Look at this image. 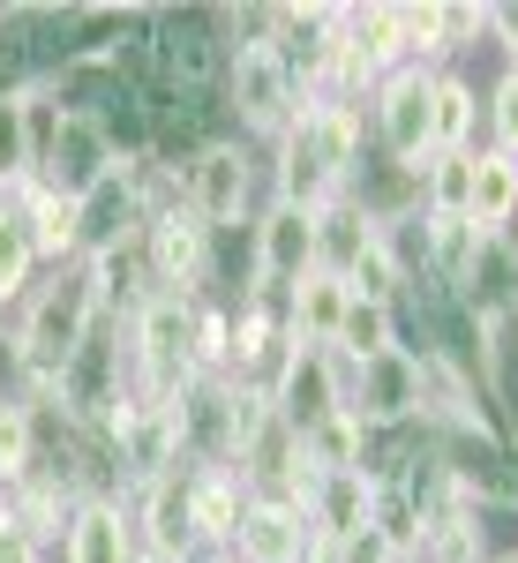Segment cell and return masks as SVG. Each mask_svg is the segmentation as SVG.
Wrapping results in <instances>:
<instances>
[{"label": "cell", "mask_w": 518, "mask_h": 563, "mask_svg": "<svg viewBox=\"0 0 518 563\" xmlns=\"http://www.w3.org/2000/svg\"><path fill=\"white\" fill-rule=\"evenodd\" d=\"M368 166V113L361 106H339V98H308L294 113V129L271 143V196L294 203V211L323 218L331 203L353 196V180Z\"/></svg>", "instance_id": "6da1fadb"}, {"label": "cell", "mask_w": 518, "mask_h": 563, "mask_svg": "<svg viewBox=\"0 0 518 563\" xmlns=\"http://www.w3.org/2000/svg\"><path fill=\"white\" fill-rule=\"evenodd\" d=\"M90 323H98V294H90V271L84 263H60V271H45L38 286L23 294L15 308V353H23V398L45 406L53 384H60V368H68V353L90 339Z\"/></svg>", "instance_id": "7a4b0ae2"}, {"label": "cell", "mask_w": 518, "mask_h": 563, "mask_svg": "<svg viewBox=\"0 0 518 563\" xmlns=\"http://www.w3.org/2000/svg\"><path fill=\"white\" fill-rule=\"evenodd\" d=\"M301 106H308L301 84L286 76V60H278L271 45H233V53H225L218 113L233 121L241 143H278V135L294 129V113H301Z\"/></svg>", "instance_id": "3957f363"}, {"label": "cell", "mask_w": 518, "mask_h": 563, "mask_svg": "<svg viewBox=\"0 0 518 563\" xmlns=\"http://www.w3.org/2000/svg\"><path fill=\"white\" fill-rule=\"evenodd\" d=\"M256 180H263L256 143L211 135V143L180 166V203L203 218L211 233H225V225H249V218H256Z\"/></svg>", "instance_id": "277c9868"}, {"label": "cell", "mask_w": 518, "mask_h": 563, "mask_svg": "<svg viewBox=\"0 0 518 563\" xmlns=\"http://www.w3.org/2000/svg\"><path fill=\"white\" fill-rule=\"evenodd\" d=\"M345 413H353L368 435L421 429V421H429L421 353H414V346H390V353H376V361H353V368H345Z\"/></svg>", "instance_id": "5b68a950"}, {"label": "cell", "mask_w": 518, "mask_h": 563, "mask_svg": "<svg viewBox=\"0 0 518 563\" xmlns=\"http://www.w3.org/2000/svg\"><path fill=\"white\" fill-rule=\"evenodd\" d=\"M143 263H151V286L158 294L203 301L211 294V225L188 211V203H166L158 218H143Z\"/></svg>", "instance_id": "8992f818"}, {"label": "cell", "mask_w": 518, "mask_h": 563, "mask_svg": "<svg viewBox=\"0 0 518 563\" xmlns=\"http://www.w3.org/2000/svg\"><path fill=\"white\" fill-rule=\"evenodd\" d=\"M429 76L436 68H398L376 84V98L361 106L368 113V151L384 166H421L429 158Z\"/></svg>", "instance_id": "52a82bcc"}, {"label": "cell", "mask_w": 518, "mask_h": 563, "mask_svg": "<svg viewBox=\"0 0 518 563\" xmlns=\"http://www.w3.org/2000/svg\"><path fill=\"white\" fill-rule=\"evenodd\" d=\"M249 233H256V294L263 301H286L308 271H316V218L271 196V203H256Z\"/></svg>", "instance_id": "ba28073f"}, {"label": "cell", "mask_w": 518, "mask_h": 563, "mask_svg": "<svg viewBox=\"0 0 518 563\" xmlns=\"http://www.w3.org/2000/svg\"><path fill=\"white\" fill-rule=\"evenodd\" d=\"M173 429H180V466H233V376L196 368L173 390Z\"/></svg>", "instance_id": "9c48e42d"}, {"label": "cell", "mask_w": 518, "mask_h": 563, "mask_svg": "<svg viewBox=\"0 0 518 563\" xmlns=\"http://www.w3.org/2000/svg\"><path fill=\"white\" fill-rule=\"evenodd\" d=\"M271 406L308 435L345 406V361L331 346H286V361L271 368Z\"/></svg>", "instance_id": "30bf717a"}, {"label": "cell", "mask_w": 518, "mask_h": 563, "mask_svg": "<svg viewBox=\"0 0 518 563\" xmlns=\"http://www.w3.org/2000/svg\"><path fill=\"white\" fill-rule=\"evenodd\" d=\"M129 519H135V563H196V533H188V466L166 481L129 488Z\"/></svg>", "instance_id": "8fae6325"}, {"label": "cell", "mask_w": 518, "mask_h": 563, "mask_svg": "<svg viewBox=\"0 0 518 563\" xmlns=\"http://www.w3.org/2000/svg\"><path fill=\"white\" fill-rule=\"evenodd\" d=\"M331 45H339V8H323V0H278L271 8V53L286 60V76L301 84V98L323 90Z\"/></svg>", "instance_id": "7c38bea8"}, {"label": "cell", "mask_w": 518, "mask_h": 563, "mask_svg": "<svg viewBox=\"0 0 518 563\" xmlns=\"http://www.w3.org/2000/svg\"><path fill=\"white\" fill-rule=\"evenodd\" d=\"M38 180L84 203L98 180H113V143H106V129L90 113H68L60 106V129H53V143H45V158H38Z\"/></svg>", "instance_id": "4fadbf2b"}, {"label": "cell", "mask_w": 518, "mask_h": 563, "mask_svg": "<svg viewBox=\"0 0 518 563\" xmlns=\"http://www.w3.org/2000/svg\"><path fill=\"white\" fill-rule=\"evenodd\" d=\"M308 541H316V526H308L301 504H286V496H249L241 504V533H233L241 563H308Z\"/></svg>", "instance_id": "5bb4252c"}, {"label": "cell", "mask_w": 518, "mask_h": 563, "mask_svg": "<svg viewBox=\"0 0 518 563\" xmlns=\"http://www.w3.org/2000/svg\"><path fill=\"white\" fill-rule=\"evenodd\" d=\"M376 496H384V481L361 466V474H323L301 511H308V526H316V541L345 549L353 533H368V526H376Z\"/></svg>", "instance_id": "9a60e30c"}, {"label": "cell", "mask_w": 518, "mask_h": 563, "mask_svg": "<svg viewBox=\"0 0 518 563\" xmlns=\"http://www.w3.org/2000/svg\"><path fill=\"white\" fill-rule=\"evenodd\" d=\"M459 301L474 308L481 323H518V241L511 233H481L474 263H466V286H459Z\"/></svg>", "instance_id": "2e32d148"}, {"label": "cell", "mask_w": 518, "mask_h": 563, "mask_svg": "<svg viewBox=\"0 0 518 563\" xmlns=\"http://www.w3.org/2000/svg\"><path fill=\"white\" fill-rule=\"evenodd\" d=\"M60 563H135V519L129 496H90L60 533Z\"/></svg>", "instance_id": "e0dca14e"}, {"label": "cell", "mask_w": 518, "mask_h": 563, "mask_svg": "<svg viewBox=\"0 0 518 563\" xmlns=\"http://www.w3.org/2000/svg\"><path fill=\"white\" fill-rule=\"evenodd\" d=\"M241 504H249V488H241L233 466H188V533H196L203 556H211V549H233Z\"/></svg>", "instance_id": "ac0fdd59"}, {"label": "cell", "mask_w": 518, "mask_h": 563, "mask_svg": "<svg viewBox=\"0 0 518 563\" xmlns=\"http://www.w3.org/2000/svg\"><path fill=\"white\" fill-rule=\"evenodd\" d=\"M143 233V203H135V188L121 174L98 180L84 203H76V256H106V249H121Z\"/></svg>", "instance_id": "d6986e66"}, {"label": "cell", "mask_w": 518, "mask_h": 563, "mask_svg": "<svg viewBox=\"0 0 518 563\" xmlns=\"http://www.w3.org/2000/svg\"><path fill=\"white\" fill-rule=\"evenodd\" d=\"M8 203L23 211V225H31V241H38V263H45V271L84 263V256H76V196H60V188L31 180V188H15Z\"/></svg>", "instance_id": "ffe728a7"}, {"label": "cell", "mask_w": 518, "mask_h": 563, "mask_svg": "<svg viewBox=\"0 0 518 563\" xmlns=\"http://www.w3.org/2000/svg\"><path fill=\"white\" fill-rule=\"evenodd\" d=\"M481 135V90L459 68H436L429 76V151H474Z\"/></svg>", "instance_id": "44dd1931"}, {"label": "cell", "mask_w": 518, "mask_h": 563, "mask_svg": "<svg viewBox=\"0 0 518 563\" xmlns=\"http://www.w3.org/2000/svg\"><path fill=\"white\" fill-rule=\"evenodd\" d=\"M345 301H353V286L331 278V271H308L301 286L286 294V331H294V346H331L345 323Z\"/></svg>", "instance_id": "7402d4cb"}, {"label": "cell", "mask_w": 518, "mask_h": 563, "mask_svg": "<svg viewBox=\"0 0 518 563\" xmlns=\"http://www.w3.org/2000/svg\"><path fill=\"white\" fill-rule=\"evenodd\" d=\"M466 218L481 233H511L518 218V158L504 151H474V196H466Z\"/></svg>", "instance_id": "603a6c76"}, {"label": "cell", "mask_w": 518, "mask_h": 563, "mask_svg": "<svg viewBox=\"0 0 518 563\" xmlns=\"http://www.w3.org/2000/svg\"><path fill=\"white\" fill-rule=\"evenodd\" d=\"M8 519L23 526L31 541L60 549V533H68V519H76V496H68L53 474H31L23 488H8Z\"/></svg>", "instance_id": "cb8c5ba5"}, {"label": "cell", "mask_w": 518, "mask_h": 563, "mask_svg": "<svg viewBox=\"0 0 518 563\" xmlns=\"http://www.w3.org/2000/svg\"><path fill=\"white\" fill-rule=\"evenodd\" d=\"M390 346H406V331H398V301H345V323H339V339H331V353H339L345 368L353 361H376V353Z\"/></svg>", "instance_id": "d4e9b609"}, {"label": "cell", "mask_w": 518, "mask_h": 563, "mask_svg": "<svg viewBox=\"0 0 518 563\" xmlns=\"http://www.w3.org/2000/svg\"><path fill=\"white\" fill-rule=\"evenodd\" d=\"M38 180V143H31V90H0V196Z\"/></svg>", "instance_id": "484cf974"}, {"label": "cell", "mask_w": 518, "mask_h": 563, "mask_svg": "<svg viewBox=\"0 0 518 563\" xmlns=\"http://www.w3.org/2000/svg\"><path fill=\"white\" fill-rule=\"evenodd\" d=\"M38 241H31V225H23V211L0 196V316L8 308H23V294L38 286Z\"/></svg>", "instance_id": "4316f807"}, {"label": "cell", "mask_w": 518, "mask_h": 563, "mask_svg": "<svg viewBox=\"0 0 518 563\" xmlns=\"http://www.w3.org/2000/svg\"><path fill=\"white\" fill-rule=\"evenodd\" d=\"M301 451H308V474L316 481L323 474H361V466H368V429L339 406L331 421H316V429L301 435Z\"/></svg>", "instance_id": "83f0119b"}, {"label": "cell", "mask_w": 518, "mask_h": 563, "mask_svg": "<svg viewBox=\"0 0 518 563\" xmlns=\"http://www.w3.org/2000/svg\"><path fill=\"white\" fill-rule=\"evenodd\" d=\"M414 180H421V211L466 218V196H474V151H429V158L414 166Z\"/></svg>", "instance_id": "f1b7e54d"}, {"label": "cell", "mask_w": 518, "mask_h": 563, "mask_svg": "<svg viewBox=\"0 0 518 563\" xmlns=\"http://www.w3.org/2000/svg\"><path fill=\"white\" fill-rule=\"evenodd\" d=\"M38 474V413L31 398H0V496Z\"/></svg>", "instance_id": "f546056e"}, {"label": "cell", "mask_w": 518, "mask_h": 563, "mask_svg": "<svg viewBox=\"0 0 518 563\" xmlns=\"http://www.w3.org/2000/svg\"><path fill=\"white\" fill-rule=\"evenodd\" d=\"M406 563H488V519H481V511H451V519H436Z\"/></svg>", "instance_id": "4dcf8cb0"}, {"label": "cell", "mask_w": 518, "mask_h": 563, "mask_svg": "<svg viewBox=\"0 0 518 563\" xmlns=\"http://www.w3.org/2000/svg\"><path fill=\"white\" fill-rule=\"evenodd\" d=\"M481 121H488V151L518 158V68H504V76L488 84V98H481Z\"/></svg>", "instance_id": "1f68e13d"}, {"label": "cell", "mask_w": 518, "mask_h": 563, "mask_svg": "<svg viewBox=\"0 0 518 563\" xmlns=\"http://www.w3.org/2000/svg\"><path fill=\"white\" fill-rule=\"evenodd\" d=\"M225 323H233V308L203 294V301H196V331H188V361L211 368V376H225Z\"/></svg>", "instance_id": "d6a6232c"}, {"label": "cell", "mask_w": 518, "mask_h": 563, "mask_svg": "<svg viewBox=\"0 0 518 563\" xmlns=\"http://www.w3.org/2000/svg\"><path fill=\"white\" fill-rule=\"evenodd\" d=\"M481 38L504 53V68H518V0H481Z\"/></svg>", "instance_id": "836d02e7"}, {"label": "cell", "mask_w": 518, "mask_h": 563, "mask_svg": "<svg viewBox=\"0 0 518 563\" xmlns=\"http://www.w3.org/2000/svg\"><path fill=\"white\" fill-rule=\"evenodd\" d=\"M481 38V0H443V45L466 53Z\"/></svg>", "instance_id": "e575fe53"}, {"label": "cell", "mask_w": 518, "mask_h": 563, "mask_svg": "<svg viewBox=\"0 0 518 563\" xmlns=\"http://www.w3.org/2000/svg\"><path fill=\"white\" fill-rule=\"evenodd\" d=\"M45 556H53V549H45V541H31L23 526L0 511V563H45Z\"/></svg>", "instance_id": "d590c367"}, {"label": "cell", "mask_w": 518, "mask_h": 563, "mask_svg": "<svg viewBox=\"0 0 518 563\" xmlns=\"http://www.w3.org/2000/svg\"><path fill=\"white\" fill-rule=\"evenodd\" d=\"M488 563H518V549H504V556H488Z\"/></svg>", "instance_id": "8d00e7d4"}, {"label": "cell", "mask_w": 518, "mask_h": 563, "mask_svg": "<svg viewBox=\"0 0 518 563\" xmlns=\"http://www.w3.org/2000/svg\"><path fill=\"white\" fill-rule=\"evenodd\" d=\"M511 353H518V331H511Z\"/></svg>", "instance_id": "74e56055"}, {"label": "cell", "mask_w": 518, "mask_h": 563, "mask_svg": "<svg viewBox=\"0 0 518 563\" xmlns=\"http://www.w3.org/2000/svg\"><path fill=\"white\" fill-rule=\"evenodd\" d=\"M0 511H8V496H0Z\"/></svg>", "instance_id": "f35d334b"}, {"label": "cell", "mask_w": 518, "mask_h": 563, "mask_svg": "<svg viewBox=\"0 0 518 563\" xmlns=\"http://www.w3.org/2000/svg\"><path fill=\"white\" fill-rule=\"evenodd\" d=\"M0 323H8V316H0Z\"/></svg>", "instance_id": "ab89813d"}]
</instances>
